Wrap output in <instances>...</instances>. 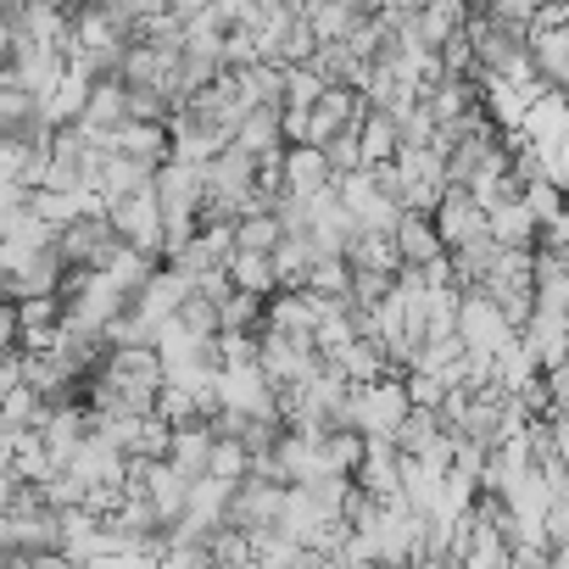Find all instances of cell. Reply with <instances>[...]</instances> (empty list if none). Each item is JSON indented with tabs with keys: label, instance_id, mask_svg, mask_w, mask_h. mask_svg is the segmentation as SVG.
Listing matches in <instances>:
<instances>
[{
	"label": "cell",
	"instance_id": "obj_7",
	"mask_svg": "<svg viewBox=\"0 0 569 569\" xmlns=\"http://www.w3.org/2000/svg\"><path fill=\"white\" fill-rule=\"evenodd\" d=\"M179 112H184V118H190L196 129H207L212 140H223V146H229L234 123H240V118H246L251 107L240 101L234 79H229V73H218V79H212V84H201V90H196L190 101H179Z\"/></svg>",
	"mask_w": 569,
	"mask_h": 569
},
{
	"label": "cell",
	"instance_id": "obj_16",
	"mask_svg": "<svg viewBox=\"0 0 569 569\" xmlns=\"http://www.w3.org/2000/svg\"><path fill=\"white\" fill-rule=\"evenodd\" d=\"M123 123H129V112H123V84H118V79H96V84H90V96H84L79 129H84L96 146H107V140H112V129H123Z\"/></svg>",
	"mask_w": 569,
	"mask_h": 569
},
{
	"label": "cell",
	"instance_id": "obj_46",
	"mask_svg": "<svg viewBox=\"0 0 569 569\" xmlns=\"http://www.w3.org/2000/svg\"><path fill=\"white\" fill-rule=\"evenodd\" d=\"M57 7H62V12H79V7H90V0H57Z\"/></svg>",
	"mask_w": 569,
	"mask_h": 569
},
{
	"label": "cell",
	"instance_id": "obj_19",
	"mask_svg": "<svg viewBox=\"0 0 569 569\" xmlns=\"http://www.w3.org/2000/svg\"><path fill=\"white\" fill-rule=\"evenodd\" d=\"M229 146H234V151H246L251 162L279 157V151H284V134H279V107H251V112L234 123Z\"/></svg>",
	"mask_w": 569,
	"mask_h": 569
},
{
	"label": "cell",
	"instance_id": "obj_32",
	"mask_svg": "<svg viewBox=\"0 0 569 569\" xmlns=\"http://www.w3.org/2000/svg\"><path fill=\"white\" fill-rule=\"evenodd\" d=\"M40 419H46V402L23 380L12 391H0V425H7V430H40Z\"/></svg>",
	"mask_w": 569,
	"mask_h": 569
},
{
	"label": "cell",
	"instance_id": "obj_10",
	"mask_svg": "<svg viewBox=\"0 0 569 569\" xmlns=\"http://www.w3.org/2000/svg\"><path fill=\"white\" fill-rule=\"evenodd\" d=\"M212 397H218V408L246 413V419L279 413V397H273V386L262 380L257 363H251V369H218V375H212Z\"/></svg>",
	"mask_w": 569,
	"mask_h": 569
},
{
	"label": "cell",
	"instance_id": "obj_23",
	"mask_svg": "<svg viewBox=\"0 0 569 569\" xmlns=\"http://www.w3.org/2000/svg\"><path fill=\"white\" fill-rule=\"evenodd\" d=\"M358 458H363V436H358V430L336 425V430H319V436H313V475H341V480H352Z\"/></svg>",
	"mask_w": 569,
	"mask_h": 569
},
{
	"label": "cell",
	"instance_id": "obj_12",
	"mask_svg": "<svg viewBox=\"0 0 569 569\" xmlns=\"http://www.w3.org/2000/svg\"><path fill=\"white\" fill-rule=\"evenodd\" d=\"M184 297H190V279H184V273H173L168 262H157V268H151V279L129 297V313H134V319H146L151 330H162Z\"/></svg>",
	"mask_w": 569,
	"mask_h": 569
},
{
	"label": "cell",
	"instance_id": "obj_1",
	"mask_svg": "<svg viewBox=\"0 0 569 569\" xmlns=\"http://www.w3.org/2000/svg\"><path fill=\"white\" fill-rule=\"evenodd\" d=\"M408 408H413V402H408V391H402V375H380V380H363V386L347 391L341 425L358 430L363 441H391L397 425L408 419Z\"/></svg>",
	"mask_w": 569,
	"mask_h": 569
},
{
	"label": "cell",
	"instance_id": "obj_3",
	"mask_svg": "<svg viewBox=\"0 0 569 569\" xmlns=\"http://www.w3.org/2000/svg\"><path fill=\"white\" fill-rule=\"evenodd\" d=\"M452 341L469 352V358H480V363H491L508 341H513V325L491 308V297H480V291H458V313H452Z\"/></svg>",
	"mask_w": 569,
	"mask_h": 569
},
{
	"label": "cell",
	"instance_id": "obj_36",
	"mask_svg": "<svg viewBox=\"0 0 569 569\" xmlns=\"http://www.w3.org/2000/svg\"><path fill=\"white\" fill-rule=\"evenodd\" d=\"M123 452H129V458H162V452H168V425H162L157 413H140V419L129 425V436H123Z\"/></svg>",
	"mask_w": 569,
	"mask_h": 569
},
{
	"label": "cell",
	"instance_id": "obj_28",
	"mask_svg": "<svg viewBox=\"0 0 569 569\" xmlns=\"http://www.w3.org/2000/svg\"><path fill=\"white\" fill-rule=\"evenodd\" d=\"M223 279L234 284V291H246V297H273L279 291V279H273V262H268V251H229V262H223Z\"/></svg>",
	"mask_w": 569,
	"mask_h": 569
},
{
	"label": "cell",
	"instance_id": "obj_42",
	"mask_svg": "<svg viewBox=\"0 0 569 569\" xmlns=\"http://www.w3.org/2000/svg\"><path fill=\"white\" fill-rule=\"evenodd\" d=\"M29 569H79V563H73L68 552H34V558H29Z\"/></svg>",
	"mask_w": 569,
	"mask_h": 569
},
{
	"label": "cell",
	"instance_id": "obj_44",
	"mask_svg": "<svg viewBox=\"0 0 569 569\" xmlns=\"http://www.w3.org/2000/svg\"><path fill=\"white\" fill-rule=\"evenodd\" d=\"M284 7H302V0H251V12H284Z\"/></svg>",
	"mask_w": 569,
	"mask_h": 569
},
{
	"label": "cell",
	"instance_id": "obj_22",
	"mask_svg": "<svg viewBox=\"0 0 569 569\" xmlns=\"http://www.w3.org/2000/svg\"><path fill=\"white\" fill-rule=\"evenodd\" d=\"M525 46H530V68L547 90H563L569 79V34L563 29H525Z\"/></svg>",
	"mask_w": 569,
	"mask_h": 569
},
{
	"label": "cell",
	"instance_id": "obj_27",
	"mask_svg": "<svg viewBox=\"0 0 569 569\" xmlns=\"http://www.w3.org/2000/svg\"><path fill=\"white\" fill-rule=\"evenodd\" d=\"M101 151H123V157L162 168L168 162V123H123V129H112V140Z\"/></svg>",
	"mask_w": 569,
	"mask_h": 569
},
{
	"label": "cell",
	"instance_id": "obj_29",
	"mask_svg": "<svg viewBox=\"0 0 569 569\" xmlns=\"http://www.w3.org/2000/svg\"><path fill=\"white\" fill-rule=\"evenodd\" d=\"M352 140H358L363 168H375V162H391V157H397V123H391L380 107H363V118H358Z\"/></svg>",
	"mask_w": 569,
	"mask_h": 569
},
{
	"label": "cell",
	"instance_id": "obj_8",
	"mask_svg": "<svg viewBox=\"0 0 569 569\" xmlns=\"http://www.w3.org/2000/svg\"><path fill=\"white\" fill-rule=\"evenodd\" d=\"M7 29H12V46H46V51H62L68 34H73V12H62L57 0H23V7L7 12ZM12 57V51H7Z\"/></svg>",
	"mask_w": 569,
	"mask_h": 569
},
{
	"label": "cell",
	"instance_id": "obj_26",
	"mask_svg": "<svg viewBox=\"0 0 569 569\" xmlns=\"http://www.w3.org/2000/svg\"><path fill=\"white\" fill-rule=\"evenodd\" d=\"M308 68L325 79V84H347V90H358L363 84V73H369V62L347 46V40H330V46H313V57H308Z\"/></svg>",
	"mask_w": 569,
	"mask_h": 569
},
{
	"label": "cell",
	"instance_id": "obj_17",
	"mask_svg": "<svg viewBox=\"0 0 569 569\" xmlns=\"http://www.w3.org/2000/svg\"><path fill=\"white\" fill-rule=\"evenodd\" d=\"M391 251H397V268H425V262L447 257V246L436 240L430 212H402L397 229H391Z\"/></svg>",
	"mask_w": 569,
	"mask_h": 569
},
{
	"label": "cell",
	"instance_id": "obj_5",
	"mask_svg": "<svg viewBox=\"0 0 569 569\" xmlns=\"http://www.w3.org/2000/svg\"><path fill=\"white\" fill-rule=\"evenodd\" d=\"M107 212V223H112V234L123 240V246H134V251H146V257H157L162 262V212H157V196H151V184L146 190H129V196H118V201H107L101 207Z\"/></svg>",
	"mask_w": 569,
	"mask_h": 569
},
{
	"label": "cell",
	"instance_id": "obj_11",
	"mask_svg": "<svg viewBox=\"0 0 569 569\" xmlns=\"http://www.w3.org/2000/svg\"><path fill=\"white\" fill-rule=\"evenodd\" d=\"M430 223H436V240L452 251V246H463V240H480V234H486V207H480L469 190L447 184V190L436 196V207H430Z\"/></svg>",
	"mask_w": 569,
	"mask_h": 569
},
{
	"label": "cell",
	"instance_id": "obj_14",
	"mask_svg": "<svg viewBox=\"0 0 569 569\" xmlns=\"http://www.w3.org/2000/svg\"><path fill=\"white\" fill-rule=\"evenodd\" d=\"M34 436H40V447L51 452V463L62 469V463L90 441V413H84L79 402H57V408H46V419H40Z\"/></svg>",
	"mask_w": 569,
	"mask_h": 569
},
{
	"label": "cell",
	"instance_id": "obj_45",
	"mask_svg": "<svg viewBox=\"0 0 569 569\" xmlns=\"http://www.w3.org/2000/svg\"><path fill=\"white\" fill-rule=\"evenodd\" d=\"M18 547H12V525H7V513H0V558H12Z\"/></svg>",
	"mask_w": 569,
	"mask_h": 569
},
{
	"label": "cell",
	"instance_id": "obj_35",
	"mask_svg": "<svg viewBox=\"0 0 569 569\" xmlns=\"http://www.w3.org/2000/svg\"><path fill=\"white\" fill-rule=\"evenodd\" d=\"M173 325H179L184 336H196V341H212V336H218V308H212L201 291H190V297L173 308Z\"/></svg>",
	"mask_w": 569,
	"mask_h": 569
},
{
	"label": "cell",
	"instance_id": "obj_39",
	"mask_svg": "<svg viewBox=\"0 0 569 569\" xmlns=\"http://www.w3.org/2000/svg\"><path fill=\"white\" fill-rule=\"evenodd\" d=\"M207 475H218V480H240V475H246V447H240L234 436H212Z\"/></svg>",
	"mask_w": 569,
	"mask_h": 569
},
{
	"label": "cell",
	"instance_id": "obj_13",
	"mask_svg": "<svg viewBox=\"0 0 569 569\" xmlns=\"http://www.w3.org/2000/svg\"><path fill=\"white\" fill-rule=\"evenodd\" d=\"M352 486L375 502H397L402 497V452L391 441H363V458L352 469Z\"/></svg>",
	"mask_w": 569,
	"mask_h": 569
},
{
	"label": "cell",
	"instance_id": "obj_37",
	"mask_svg": "<svg viewBox=\"0 0 569 569\" xmlns=\"http://www.w3.org/2000/svg\"><path fill=\"white\" fill-rule=\"evenodd\" d=\"M297 291H308V297H347V262L341 257H313V268L302 273Z\"/></svg>",
	"mask_w": 569,
	"mask_h": 569
},
{
	"label": "cell",
	"instance_id": "obj_18",
	"mask_svg": "<svg viewBox=\"0 0 569 569\" xmlns=\"http://www.w3.org/2000/svg\"><path fill=\"white\" fill-rule=\"evenodd\" d=\"M279 190L284 196H319L330 190V168L319 146H284L279 151Z\"/></svg>",
	"mask_w": 569,
	"mask_h": 569
},
{
	"label": "cell",
	"instance_id": "obj_2",
	"mask_svg": "<svg viewBox=\"0 0 569 569\" xmlns=\"http://www.w3.org/2000/svg\"><path fill=\"white\" fill-rule=\"evenodd\" d=\"M96 162H101V146L68 123V129H51L46 140V173H40V190H96Z\"/></svg>",
	"mask_w": 569,
	"mask_h": 569
},
{
	"label": "cell",
	"instance_id": "obj_25",
	"mask_svg": "<svg viewBox=\"0 0 569 569\" xmlns=\"http://www.w3.org/2000/svg\"><path fill=\"white\" fill-rule=\"evenodd\" d=\"M486 234H491L497 246L530 251V246H536V218H530V207L513 196V201H497V207H486Z\"/></svg>",
	"mask_w": 569,
	"mask_h": 569
},
{
	"label": "cell",
	"instance_id": "obj_38",
	"mask_svg": "<svg viewBox=\"0 0 569 569\" xmlns=\"http://www.w3.org/2000/svg\"><path fill=\"white\" fill-rule=\"evenodd\" d=\"M519 201L530 207L536 229H547V223H563V201H558V184H547V179H525V184H519Z\"/></svg>",
	"mask_w": 569,
	"mask_h": 569
},
{
	"label": "cell",
	"instance_id": "obj_34",
	"mask_svg": "<svg viewBox=\"0 0 569 569\" xmlns=\"http://www.w3.org/2000/svg\"><path fill=\"white\" fill-rule=\"evenodd\" d=\"M34 491H40V502H46V508H57V513H68V508H84V497H90V486H84L73 469H51V475H46Z\"/></svg>",
	"mask_w": 569,
	"mask_h": 569
},
{
	"label": "cell",
	"instance_id": "obj_20",
	"mask_svg": "<svg viewBox=\"0 0 569 569\" xmlns=\"http://www.w3.org/2000/svg\"><path fill=\"white\" fill-rule=\"evenodd\" d=\"M151 162H140V157H123V151H101V162H96V196H101V207L107 201H118V196H129V190H146L151 184Z\"/></svg>",
	"mask_w": 569,
	"mask_h": 569
},
{
	"label": "cell",
	"instance_id": "obj_43",
	"mask_svg": "<svg viewBox=\"0 0 569 569\" xmlns=\"http://www.w3.org/2000/svg\"><path fill=\"white\" fill-rule=\"evenodd\" d=\"M162 7H168V12H173V18L184 23V18H196V12H207V0H162Z\"/></svg>",
	"mask_w": 569,
	"mask_h": 569
},
{
	"label": "cell",
	"instance_id": "obj_4",
	"mask_svg": "<svg viewBox=\"0 0 569 569\" xmlns=\"http://www.w3.org/2000/svg\"><path fill=\"white\" fill-rule=\"evenodd\" d=\"M118 246H123V240L112 234L107 212H79L73 223L57 229V257H62L68 273H96V268H107V257H112Z\"/></svg>",
	"mask_w": 569,
	"mask_h": 569
},
{
	"label": "cell",
	"instance_id": "obj_31",
	"mask_svg": "<svg viewBox=\"0 0 569 569\" xmlns=\"http://www.w3.org/2000/svg\"><path fill=\"white\" fill-rule=\"evenodd\" d=\"M268 262H273L279 291H297L302 273L313 268V246H308V234H279V246L268 251Z\"/></svg>",
	"mask_w": 569,
	"mask_h": 569
},
{
	"label": "cell",
	"instance_id": "obj_24",
	"mask_svg": "<svg viewBox=\"0 0 569 569\" xmlns=\"http://www.w3.org/2000/svg\"><path fill=\"white\" fill-rule=\"evenodd\" d=\"M29 212L51 229L73 223L79 212H101V196L96 190H29Z\"/></svg>",
	"mask_w": 569,
	"mask_h": 569
},
{
	"label": "cell",
	"instance_id": "obj_33",
	"mask_svg": "<svg viewBox=\"0 0 569 569\" xmlns=\"http://www.w3.org/2000/svg\"><path fill=\"white\" fill-rule=\"evenodd\" d=\"M218 330H234V336H257V330H262V297L229 291V297L218 302Z\"/></svg>",
	"mask_w": 569,
	"mask_h": 569
},
{
	"label": "cell",
	"instance_id": "obj_6",
	"mask_svg": "<svg viewBox=\"0 0 569 569\" xmlns=\"http://www.w3.org/2000/svg\"><path fill=\"white\" fill-rule=\"evenodd\" d=\"M284 508V486L279 480H257V475H240L229 486V502H223V525L240 530V536H257V530H273Z\"/></svg>",
	"mask_w": 569,
	"mask_h": 569
},
{
	"label": "cell",
	"instance_id": "obj_40",
	"mask_svg": "<svg viewBox=\"0 0 569 569\" xmlns=\"http://www.w3.org/2000/svg\"><path fill=\"white\" fill-rule=\"evenodd\" d=\"M325 151V168H330V179H341V173H352V168H363V157H358V140L352 134H336L330 146H319Z\"/></svg>",
	"mask_w": 569,
	"mask_h": 569
},
{
	"label": "cell",
	"instance_id": "obj_41",
	"mask_svg": "<svg viewBox=\"0 0 569 569\" xmlns=\"http://www.w3.org/2000/svg\"><path fill=\"white\" fill-rule=\"evenodd\" d=\"M0 352H18V308L0 302Z\"/></svg>",
	"mask_w": 569,
	"mask_h": 569
},
{
	"label": "cell",
	"instance_id": "obj_9",
	"mask_svg": "<svg viewBox=\"0 0 569 569\" xmlns=\"http://www.w3.org/2000/svg\"><path fill=\"white\" fill-rule=\"evenodd\" d=\"M229 251H234V234H229V223H196V234H190V240H179V246H173L162 262L196 284L201 273H218V268L229 262Z\"/></svg>",
	"mask_w": 569,
	"mask_h": 569
},
{
	"label": "cell",
	"instance_id": "obj_30",
	"mask_svg": "<svg viewBox=\"0 0 569 569\" xmlns=\"http://www.w3.org/2000/svg\"><path fill=\"white\" fill-rule=\"evenodd\" d=\"M229 79H234V90H240V101L246 107H279V68L273 62H246V68H223Z\"/></svg>",
	"mask_w": 569,
	"mask_h": 569
},
{
	"label": "cell",
	"instance_id": "obj_21",
	"mask_svg": "<svg viewBox=\"0 0 569 569\" xmlns=\"http://www.w3.org/2000/svg\"><path fill=\"white\" fill-rule=\"evenodd\" d=\"M184 480H201L207 475V458H212V430L207 419H190V425H173L168 430V452H162Z\"/></svg>",
	"mask_w": 569,
	"mask_h": 569
},
{
	"label": "cell",
	"instance_id": "obj_15",
	"mask_svg": "<svg viewBox=\"0 0 569 569\" xmlns=\"http://www.w3.org/2000/svg\"><path fill=\"white\" fill-rule=\"evenodd\" d=\"M62 469H73V475H79L90 491H118V486L129 480V458H123L118 447H107L101 436H90V441H84V447H79V452H73Z\"/></svg>",
	"mask_w": 569,
	"mask_h": 569
}]
</instances>
